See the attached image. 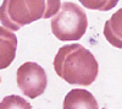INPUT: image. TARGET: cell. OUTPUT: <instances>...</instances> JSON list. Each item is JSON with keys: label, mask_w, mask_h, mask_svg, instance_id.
Returning <instances> with one entry per match:
<instances>
[{"label": "cell", "mask_w": 122, "mask_h": 109, "mask_svg": "<svg viewBox=\"0 0 122 109\" xmlns=\"http://www.w3.org/2000/svg\"><path fill=\"white\" fill-rule=\"evenodd\" d=\"M16 80L21 92L30 99L43 94L48 83L45 70L33 61H27L17 69Z\"/></svg>", "instance_id": "3957f363"}, {"label": "cell", "mask_w": 122, "mask_h": 109, "mask_svg": "<svg viewBox=\"0 0 122 109\" xmlns=\"http://www.w3.org/2000/svg\"><path fill=\"white\" fill-rule=\"evenodd\" d=\"M51 32L62 42L79 41L87 31L88 18L84 10L79 5L65 1L60 11L51 18Z\"/></svg>", "instance_id": "7a4b0ae2"}, {"label": "cell", "mask_w": 122, "mask_h": 109, "mask_svg": "<svg viewBox=\"0 0 122 109\" xmlns=\"http://www.w3.org/2000/svg\"><path fill=\"white\" fill-rule=\"evenodd\" d=\"M104 36L111 45L122 49V9L114 12L105 22Z\"/></svg>", "instance_id": "ba28073f"}, {"label": "cell", "mask_w": 122, "mask_h": 109, "mask_svg": "<svg viewBox=\"0 0 122 109\" xmlns=\"http://www.w3.org/2000/svg\"><path fill=\"white\" fill-rule=\"evenodd\" d=\"M64 109H99L95 97L87 90H71L64 99Z\"/></svg>", "instance_id": "52a82bcc"}, {"label": "cell", "mask_w": 122, "mask_h": 109, "mask_svg": "<svg viewBox=\"0 0 122 109\" xmlns=\"http://www.w3.org/2000/svg\"><path fill=\"white\" fill-rule=\"evenodd\" d=\"M79 3L84 7L90 10H98V11H109L114 9L118 0H79Z\"/></svg>", "instance_id": "30bf717a"}, {"label": "cell", "mask_w": 122, "mask_h": 109, "mask_svg": "<svg viewBox=\"0 0 122 109\" xmlns=\"http://www.w3.org/2000/svg\"><path fill=\"white\" fill-rule=\"evenodd\" d=\"M0 109H32V105L25 98L11 94L3 98V101L0 102Z\"/></svg>", "instance_id": "9c48e42d"}, {"label": "cell", "mask_w": 122, "mask_h": 109, "mask_svg": "<svg viewBox=\"0 0 122 109\" xmlns=\"http://www.w3.org/2000/svg\"><path fill=\"white\" fill-rule=\"evenodd\" d=\"M33 22L40 18H49L61 9V0H25Z\"/></svg>", "instance_id": "8992f818"}, {"label": "cell", "mask_w": 122, "mask_h": 109, "mask_svg": "<svg viewBox=\"0 0 122 109\" xmlns=\"http://www.w3.org/2000/svg\"><path fill=\"white\" fill-rule=\"evenodd\" d=\"M53 66L56 75L64 81L79 86L92 85L99 71L93 53L78 43L61 47L54 58Z\"/></svg>", "instance_id": "6da1fadb"}, {"label": "cell", "mask_w": 122, "mask_h": 109, "mask_svg": "<svg viewBox=\"0 0 122 109\" xmlns=\"http://www.w3.org/2000/svg\"><path fill=\"white\" fill-rule=\"evenodd\" d=\"M0 82H1V78H0Z\"/></svg>", "instance_id": "8fae6325"}, {"label": "cell", "mask_w": 122, "mask_h": 109, "mask_svg": "<svg viewBox=\"0 0 122 109\" xmlns=\"http://www.w3.org/2000/svg\"><path fill=\"white\" fill-rule=\"evenodd\" d=\"M0 22L10 31H18L21 27L33 22L25 0H4L0 6Z\"/></svg>", "instance_id": "277c9868"}, {"label": "cell", "mask_w": 122, "mask_h": 109, "mask_svg": "<svg viewBox=\"0 0 122 109\" xmlns=\"http://www.w3.org/2000/svg\"><path fill=\"white\" fill-rule=\"evenodd\" d=\"M17 37L16 34L0 26V70L11 65L16 56Z\"/></svg>", "instance_id": "5b68a950"}]
</instances>
